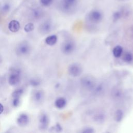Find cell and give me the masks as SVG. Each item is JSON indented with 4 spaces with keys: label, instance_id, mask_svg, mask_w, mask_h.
<instances>
[{
    "label": "cell",
    "instance_id": "3957f363",
    "mask_svg": "<svg viewBox=\"0 0 133 133\" xmlns=\"http://www.w3.org/2000/svg\"><path fill=\"white\" fill-rule=\"evenodd\" d=\"M80 84L83 88L87 91H92L97 83L95 78L89 75L83 76L81 80Z\"/></svg>",
    "mask_w": 133,
    "mask_h": 133
},
{
    "label": "cell",
    "instance_id": "7c38bea8",
    "mask_svg": "<svg viewBox=\"0 0 133 133\" xmlns=\"http://www.w3.org/2000/svg\"><path fill=\"white\" fill-rule=\"evenodd\" d=\"M106 86L104 83H100L98 84H96L95 87L92 91L95 96H100L102 95L105 90Z\"/></svg>",
    "mask_w": 133,
    "mask_h": 133
},
{
    "label": "cell",
    "instance_id": "ac0fdd59",
    "mask_svg": "<svg viewBox=\"0 0 133 133\" xmlns=\"http://www.w3.org/2000/svg\"><path fill=\"white\" fill-rule=\"evenodd\" d=\"M123 18H124L123 14L120 8L118 10L114 11L112 15V19L113 22L118 21Z\"/></svg>",
    "mask_w": 133,
    "mask_h": 133
},
{
    "label": "cell",
    "instance_id": "9a60e30c",
    "mask_svg": "<svg viewBox=\"0 0 133 133\" xmlns=\"http://www.w3.org/2000/svg\"><path fill=\"white\" fill-rule=\"evenodd\" d=\"M66 104V100L64 97H59L57 98L55 101V107L59 109H62L64 108Z\"/></svg>",
    "mask_w": 133,
    "mask_h": 133
},
{
    "label": "cell",
    "instance_id": "603a6c76",
    "mask_svg": "<svg viewBox=\"0 0 133 133\" xmlns=\"http://www.w3.org/2000/svg\"><path fill=\"white\" fill-rule=\"evenodd\" d=\"M1 11L3 14L8 12L11 9V5L9 3H4L1 6Z\"/></svg>",
    "mask_w": 133,
    "mask_h": 133
},
{
    "label": "cell",
    "instance_id": "ba28073f",
    "mask_svg": "<svg viewBox=\"0 0 133 133\" xmlns=\"http://www.w3.org/2000/svg\"><path fill=\"white\" fill-rule=\"evenodd\" d=\"M39 128L41 130H46L49 124V118L48 115L45 113H41L38 117Z\"/></svg>",
    "mask_w": 133,
    "mask_h": 133
},
{
    "label": "cell",
    "instance_id": "277c9868",
    "mask_svg": "<svg viewBox=\"0 0 133 133\" xmlns=\"http://www.w3.org/2000/svg\"><path fill=\"white\" fill-rule=\"evenodd\" d=\"M21 71L19 68H14L10 70L8 82L11 86H14L19 84L21 81Z\"/></svg>",
    "mask_w": 133,
    "mask_h": 133
},
{
    "label": "cell",
    "instance_id": "ffe728a7",
    "mask_svg": "<svg viewBox=\"0 0 133 133\" xmlns=\"http://www.w3.org/2000/svg\"><path fill=\"white\" fill-rule=\"evenodd\" d=\"M123 47L120 45H117L112 50V53L114 57L115 58H119L123 54Z\"/></svg>",
    "mask_w": 133,
    "mask_h": 133
},
{
    "label": "cell",
    "instance_id": "7a4b0ae2",
    "mask_svg": "<svg viewBox=\"0 0 133 133\" xmlns=\"http://www.w3.org/2000/svg\"><path fill=\"white\" fill-rule=\"evenodd\" d=\"M103 18V14L98 9H93L90 10L87 15V19L91 23L98 24Z\"/></svg>",
    "mask_w": 133,
    "mask_h": 133
},
{
    "label": "cell",
    "instance_id": "52a82bcc",
    "mask_svg": "<svg viewBox=\"0 0 133 133\" xmlns=\"http://www.w3.org/2000/svg\"><path fill=\"white\" fill-rule=\"evenodd\" d=\"M68 71L69 74L73 77H77L81 75L83 72L82 66L78 63H73L69 65Z\"/></svg>",
    "mask_w": 133,
    "mask_h": 133
},
{
    "label": "cell",
    "instance_id": "e0dca14e",
    "mask_svg": "<svg viewBox=\"0 0 133 133\" xmlns=\"http://www.w3.org/2000/svg\"><path fill=\"white\" fill-rule=\"evenodd\" d=\"M58 41V37L56 35H50L48 36L45 40V42L46 44L49 46H53Z\"/></svg>",
    "mask_w": 133,
    "mask_h": 133
},
{
    "label": "cell",
    "instance_id": "cb8c5ba5",
    "mask_svg": "<svg viewBox=\"0 0 133 133\" xmlns=\"http://www.w3.org/2000/svg\"><path fill=\"white\" fill-rule=\"evenodd\" d=\"M24 92V90L22 88H17L12 93V98H20Z\"/></svg>",
    "mask_w": 133,
    "mask_h": 133
},
{
    "label": "cell",
    "instance_id": "8fae6325",
    "mask_svg": "<svg viewBox=\"0 0 133 133\" xmlns=\"http://www.w3.org/2000/svg\"><path fill=\"white\" fill-rule=\"evenodd\" d=\"M29 117L26 113L20 114L17 118V123L21 127L26 126L29 124Z\"/></svg>",
    "mask_w": 133,
    "mask_h": 133
},
{
    "label": "cell",
    "instance_id": "1f68e13d",
    "mask_svg": "<svg viewBox=\"0 0 133 133\" xmlns=\"http://www.w3.org/2000/svg\"><path fill=\"white\" fill-rule=\"evenodd\" d=\"M2 57L0 56V64L2 63Z\"/></svg>",
    "mask_w": 133,
    "mask_h": 133
},
{
    "label": "cell",
    "instance_id": "7402d4cb",
    "mask_svg": "<svg viewBox=\"0 0 133 133\" xmlns=\"http://www.w3.org/2000/svg\"><path fill=\"white\" fill-rule=\"evenodd\" d=\"M124 117V112L121 109H118L115 111L114 114V119L116 122H120L122 121Z\"/></svg>",
    "mask_w": 133,
    "mask_h": 133
},
{
    "label": "cell",
    "instance_id": "d6986e66",
    "mask_svg": "<svg viewBox=\"0 0 133 133\" xmlns=\"http://www.w3.org/2000/svg\"><path fill=\"white\" fill-rule=\"evenodd\" d=\"M32 16V17L35 19H39L40 18H41L43 15V11L42 9L36 8H34L32 10V12H31Z\"/></svg>",
    "mask_w": 133,
    "mask_h": 133
},
{
    "label": "cell",
    "instance_id": "8992f818",
    "mask_svg": "<svg viewBox=\"0 0 133 133\" xmlns=\"http://www.w3.org/2000/svg\"><path fill=\"white\" fill-rule=\"evenodd\" d=\"M31 50L30 44L28 41H24L21 42L16 48V53L17 55L23 56L28 55Z\"/></svg>",
    "mask_w": 133,
    "mask_h": 133
},
{
    "label": "cell",
    "instance_id": "f546056e",
    "mask_svg": "<svg viewBox=\"0 0 133 133\" xmlns=\"http://www.w3.org/2000/svg\"><path fill=\"white\" fill-rule=\"evenodd\" d=\"M53 128H54V129L56 132H60V131H61L62 130V128L61 126L59 124H58V123L56 124L55 125V126L53 127Z\"/></svg>",
    "mask_w": 133,
    "mask_h": 133
},
{
    "label": "cell",
    "instance_id": "4316f807",
    "mask_svg": "<svg viewBox=\"0 0 133 133\" xmlns=\"http://www.w3.org/2000/svg\"><path fill=\"white\" fill-rule=\"evenodd\" d=\"M54 0H40V3L43 6L49 7L52 5Z\"/></svg>",
    "mask_w": 133,
    "mask_h": 133
},
{
    "label": "cell",
    "instance_id": "30bf717a",
    "mask_svg": "<svg viewBox=\"0 0 133 133\" xmlns=\"http://www.w3.org/2000/svg\"><path fill=\"white\" fill-rule=\"evenodd\" d=\"M111 95L114 100L118 101L123 98L124 96V92L121 88L115 87L111 90Z\"/></svg>",
    "mask_w": 133,
    "mask_h": 133
},
{
    "label": "cell",
    "instance_id": "f1b7e54d",
    "mask_svg": "<svg viewBox=\"0 0 133 133\" xmlns=\"http://www.w3.org/2000/svg\"><path fill=\"white\" fill-rule=\"evenodd\" d=\"M83 133H93L95 132L94 129L91 127H86L81 131Z\"/></svg>",
    "mask_w": 133,
    "mask_h": 133
},
{
    "label": "cell",
    "instance_id": "4dcf8cb0",
    "mask_svg": "<svg viewBox=\"0 0 133 133\" xmlns=\"http://www.w3.org/2000/svg\"><path fill=\"white\" fill-rule=\"evenodd\" d=\"M4 111V106L2 103H0V114H1Z\"/></svg>",
    "mask_w": 133,
    "mask_h": 133
},
{
    "label": "cell",
    "instance_id": "5b68a950",
    "mask_svg": "<svg viewBox=\"0 0 133 133\" xmlns=\"http://www.w3.org/2000/svg\"><path fill=\"white\" fill-rule=\"evenodd\" d=\"M76 48V44L74 41L68 39L63 42L61 45L62 52L66 55L72 54Z\"/></svg>",
    "mask_w": 133,
    "mask_h": 133
},
{
    "label": "cell",
    "instance_id": "44dd1931",
    "mask_svg": "<svg viewBox=\"0 0 133 133\" xmlns=\"http://www.w3.org/2000/svg\"><path fill=\"white\" fill-rule=\"evenodd\" d=\"M123 60L126 63H131L133 61V54L129 51L126 52L123 55Z\"/></svg>",
    "mask_w": 133,
    "mask_h": 133
},
{
    "label": "cell",
    "instance_id": "9c48e42d",
    "mask_svg": "<svg viewBox=\"0 0 133 133\" xmlns=\"http://www.w3.org/2000/svg\"><path fill=\"white\" fill-rule=\"evenodd\" d=\"M53 28L52 22L49 20L44 21L39 26V31L42 34H47L50 33Z\"/></svg>",
    "mask_w": 133,
    "mask_h": 133
},
{
    "label": "cell",
    "instance_id": "2e32d148",
    "mask_svg": "<svg viewBox=\"0 0 133 133\" xmlns=\"http://www.w3.org/2000/svg\"><path fill=\"white\" fill-rule=\"evenodd\" d=\"M33 100L36 102H41L44 98V92L42 90H37L33 93Z\"/></svg>",
    "mask_w": 133,
    "mask_h": 133
},
{
    "label": "cell",
    "instance_id": "d4e9b609",
    "mask_svg": "<svg viewBox=\"0 0 133 133\" xmlns=\"http://www.w3.org/2000/svg\"><path fill=\"white\" fill-rule=\"evenodd\" d=\"M29 84L33 87H38L41 84V82L37 78H33L29 81Z\"/></svg>",
    "mask_w": 133,
    "mask_h": 133
},
{
    "label": "cell",
    "instance_id": "6da1fadb",
    "mask_svg": "<svg viewBox=\"0 0 133 133\" xmlns=\"http://www.w3.org/2000/svg\"><path fill=\"white\" fill-rule=\"evenodd\" d=\"M79 0H60V9L66 14H73L76 9Z\"/></svg>",
    "mask_w": 133,
    "mask_h": 133
},
{
    "label": "cell",
    "instance_id": "83f0119b",
    "mask_svg": "<svg viewBox=\"0 0 133 133\" xmlns=\"http://www.w3.org/2000/svg\"><path fill=\"white\" fill-rule=\"evenodd\" d=\"M20 102H21L20 98H12V105L14 107H18L20 105Z\"/></svg>",
    "mask_w": 133,
    "mask_h": 133
},
{
    "label": "cell",
    "instance_id": "d6a6232c",
    "mask_svg": "<svg viewBox=\"0 0 133 133\" xmlns=\"http://www.w3.org/2000/svg\"><path fill=\"white\" fill-rule=\"evenodd\" d=\"M121 1H128V0H121Z\"/></svg>",
    "mask_w": 133,
    "mask_h": 133
},
{
    "label": "cell",
    "instance_id": "484cf974",
    "mask_svg": "<svg viewBox=\"0 0 133 133\" xmlns=\"http://www.w3.org/2000/svg\"><path fill=\"white\" fill-rule=\"evenodd\" d=\"M34 29V25L32 22H29L27 23L24 28V30L25 32L28 33L32 31Z\"/></svg>",
    "mask_w": 133,
    "mask_h": 133
},
{
    "label": "cell",
    "instance_id": "5bb4252c",
    "mask_svg": "<svg viewBox=\"0 0 133 133\" xmlns=\"http://www.w3.org/2000/svg\"><path fill=\"white\" fill-rule=\"evenodd\" d=\"M20 28L19 22L16 20H12L8 23V29L11 32H17Z\"/></svg>",
    "mask_w": 133,
    "mask_h": 133
},
{
    "label": "cell",
    "instance_id": "4fadbf2b",
    "mask_svg": "<svg viewBox=\"0 0 133 133\" xmlns=\"http://www.w3.org/2000/svg\"><path fill=\"white\" fill-rule=\"evenodd\" d=\"M93 121L98 124H103L106 119V115L104 113L99 112L95 114L93 116Z\"/></svg>",
    "mask_w": 133,
    "mask_h": 133
}]
</instances>
